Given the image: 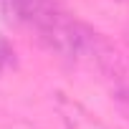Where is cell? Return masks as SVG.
<instances>
[{"label": "cell", "instance_id": "cell-1", "mask_svg": "<svg viewBox=\"0 0 129 129\" xmlns=\"http://www.w3.org/2000/svg\"><path fill=\"white\" fill-rule=\"evenodd\" d=\"M3 3L15 20L33 28L38 38L58 56L91 66H106L114 61V51L96 30L63 13L51 0H3Z\"/></svg>", "mask_w": 129, "mask_h": 129}, {"label": "cell", "instance_id": "cell-2", "mask_svg": "<svg viewBox=\"0 0 129 129\" xmlns=\"http://www.w3.org/2000/svg\"><path fill=\"white\" fill-rule=\"evenodd\" d=\"M53 104H56L63 129H106V124H101L81 101H76L66 94H56Z\"/></svg>", "mask_w": 129, "mask_h": 129}, {"label": "cell", "instance_id": "cell-3", "mask_svg": "<svg viewBox=\"0 0 129 129\" xmlns=\"http://www.w3.org/2000/svg\"><path fill=\"white\" fill-rule=\"evenodd\" d=\"M13 61H15V51H13L10 41H8L3 33H0V74L8 71V69L13 66Z\"/></svg>", "mask_w": 129, "mask_h": 129}, {"label": "cell", "instance_id": "cell-4", "mask_svg": "<svg viewBox=\"0 0 129 129\" xmlns=\"http://www.w3.org/2000/svg\"><path fill=\"white\" fill-rule=\"evenodd\" d=\"M116 104H119V111L124 114V119L129 121V89H124V91L116 94Z\"/></svg>", "mask_w": 129, "mask_h": 129}]
</instances>
